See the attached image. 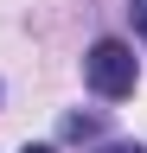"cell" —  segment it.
I'll return each instance as SVG.
<instances>
[{
	"label": "cell",
	"instance_id": "obj_1",
	"mask_svg": "<svg viewBox=\"0 0 147 153\" xmlns=\"http://www.w3.org/2000/svg\"><path fill=\"white\" fill-rule=\"evenodd\" d=\"M83 83L102 96V102H122V96H134L141 83V64H134V51L122 45V38H96L83 57Z\"/></svg>",
	"mask_w": 147,
	"mask_h": 153
},
{
	"label": "cell",
	"instance_id": "obj_2",
	"mask_svg": "<svg viewBox=\"0 0 147 153\" xmlns=\"http://www.w3.org/2000/svg\"><path fill=\"white\" fill-rule=\"evenodd\" d=\"M96 153H147V147H134V140H109V147H96Z\"/></svg>",
	"mask_w": 147,
	"mask_h": 153
},
{
	"label": "cell",
	"instance_id": "obj_3",
	"mask_svg": "<svg viewBox=\"0 0 147 153\" xmlns=\"http://www.w3.org/2000/svg\"><path fill=\"white\" fill-rule=\"evenodd\" d=\"M128 13H134V26L147 32V0H134V7H128Z\"/></svg>",
	"mask_w": 147,
	"mask_h": 153
},
{
	"label": "cell",
	"instance_id": "obj_4",
	"mask_svg": "<svg viewBox=\"0 0 147 153\" xmlns=\"http://www.w3.org/2000/svg\"><path fill=\"white\" fill-rule=\"evenodd\" d=\"M19 153H51V147H19Z\"/></svg>",
	"mask_w": 147,
	"mask_h": 153
}]
</instances>
